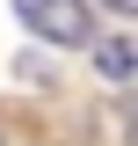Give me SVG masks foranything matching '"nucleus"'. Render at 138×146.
<instances>
[{"instance_id":"f03ea898","label":"nucleus","mask_w":138,"mask_h":146,"mask_svg":"<svg viewBox=\"0 0 138 146\" xmlns=\"http://www.w3.org/2000/svg\"><path fill=\"white\" fill-rule=\"evenodd\" d=\"M95 66H102L109 80H131V73H138V44H124V36H102V44H95Z\"/></svg>"},{"instance_id":"20e7f679","label":"nucleus","mask_w":138,"mask_h":146,"mask_svg":"<svg viewBox=\"0 0 138 146\" xmlns=\"http://www.w3.org/2000/svg\"><path fill=\"white\" fill-rule=\"evenodd\" d=\"M131 146H138V102H131Z\"/></svg>"},{"instance_id":"7ed1b4c3","label":"nucleus","mask_w":138,"mask_h":146,"mask_svg":"<svg viewBox=\"0 0 138 146\" xmlns=\"http://www.w3.org/2000/svg\"><path fill=\"white\" fill-rule=\"evenodd\" d=\"M109 7H116V15H138V0H109Z\"/></svg>"},{"instance_id":"f257e3e1","label":"nucleus","mask_w":138,"mask_h":146,"mask_svg":"<svg viewBox=\"0 0 138 146\" xmlns=\"http://www.w3.org/2000/svg\"><path fill=\"white\" fill-rule=\"evenodd\" d=\"M15 15L29 22L36 36H51V44H87V36H95L87 0H15Z\"/></svg>"}]
</instances>
